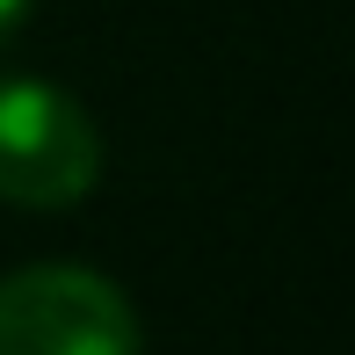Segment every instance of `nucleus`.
Instances as JSON below:
<instances>
[{
    "instance_id": "f257e3e1",
    "label": "nucleus",
    "mask_w": 355,
    "mask_h": 355,
    "mask_svg": "<svg viewBox=\"0 0 355 355\" xmlns=\"http://www.w3.org/2000/svg\"><path fill=\"white\" fill-rule=\"evenodd\" d=\"M94 182H102L94 116L51 80L0 73V203L73 211Z\"/></svg>"
},
{
    "instance_id": "f03ea898",
    "label": "nucleus",
    "mask_w": 355,
    "mask_h": 355,
    "mask_svg": "<svg viewBox=\"0 0 355 355\" xmlns=\"http://www.w3.org/2000/svg\"><path fill=\"white\" fill-rule=\"evenodd\" d=\"M0 355H138V312L94 268H15L0 276Z\"/></svg>"
},
{
    "instance_id": "7ed1b4c3",
    "label": "nucleus",
    "mask_w": 355,
    "mask_h": 355,
    "mask_svg": "<svg viewBox=\"0 0 355 355\" xmlns=\"http://www.w3.org/2000/svg\"><path fill=\"white\" fill-rule=\"evenodd\" d=\"M22 15H29V0H0V37H8V29L22 22Z\"/></svg>"
}]
</instances>
